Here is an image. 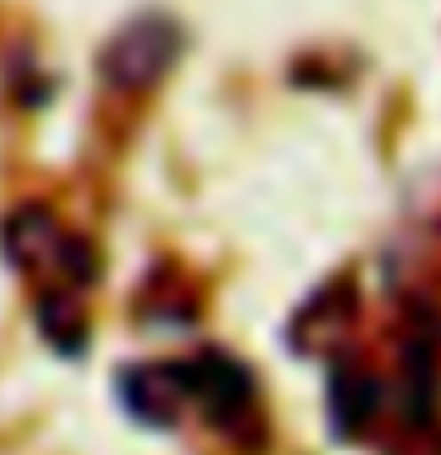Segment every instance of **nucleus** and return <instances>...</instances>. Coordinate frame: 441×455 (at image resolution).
<instances>
[{"instance_id":"1","label":"nucleus","mask_w":441,"mask_h":455,"mask_svg":"<svg viewBox=\"0 0 441 455\" xmlns=\"http://www.w3.org/2000/svg\"><path fill=\"white\" fill-rule=\"evenodd\" d=\"M162 28L166 24H133V28H124V38L114 43V57H109V76L119 85H142V81H152L156 71H166L176 43H171V34H162Z\"/></svg>"}]
</instances>
